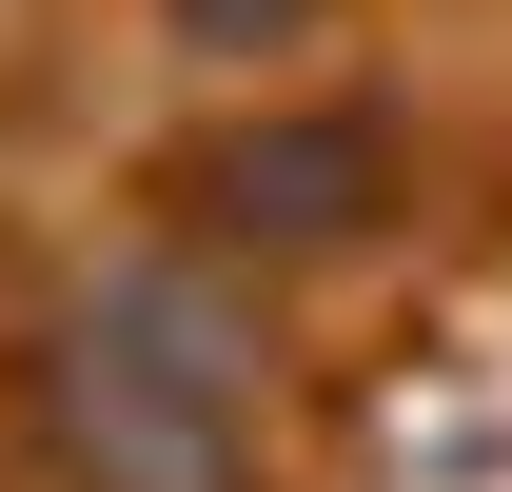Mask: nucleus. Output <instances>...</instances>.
Masks as SVG:
<instances>
[{
    "mask_svg": "<svg viewBox=\"0 0 512 492\" xmlns=\"http://www.w3.org/2000/svg\"><path fill=\"white\" fill-rule=\"evenodd\" d=\"M79 473L99 492H256V335L197 276H119L79 315Z\"/></svg>",
    "mask_w": 512,
    "mask_h": 492,
    "instance_id": "f257e3e1",
    "label": "nucleus"
}]
</instances>
